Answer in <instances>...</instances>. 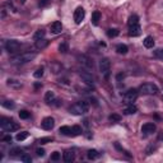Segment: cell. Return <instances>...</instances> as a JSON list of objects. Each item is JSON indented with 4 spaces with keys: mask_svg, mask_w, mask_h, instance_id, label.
I'll return each instance as SVG.
<instances>
[{
    "mask_svg": "<svg viewBox=\"0 0 163 163\" xmlns=\"http://www.w3.org/2000/svg\"><path fill=\"white\" fill-rule=\"evenodd\" d=\"M89 110V105L88 102L85 101H79V102H75L74 105L70 106L69 108V112L73 113L75 116H82V115H85Z\"/></svg>",
    "mask_w": 163,
    "mask_h": 163,
    "instance_id": "1",
    "label": "cell"
},
{
    "mask_svg": "<svg viewBox=\"0 0 163 163\" xmlns=\"http://www.w3.org/2000/svg\"><path fill=\"white\" fill-rule=\"evenodd\" d=\"M34 58H36V54L34 52H24V54H21V55L13 56L10 59V62L14 65H22V64H27V62L32 61Z\"/></svg>",
    "mask_w": 163,
    "mask_h": 163,
    "instance_id": "2",
    "label": "cell"
},
{
    "mask_svg": "<svg viewBox=\"0 0 163 163\" xmlns=\"http://www.w3.org/2000/svg\"><path fill=\"white\" fill-rule=\"evenodd\" d=\"M0 126L4 131H8V133H12V131H15V130L19 129V125L17 122H14L12 119H8V117H1L0 119Z\"/></svg>",
    "mask_w": 163,
    "mask_h": 163,
    "instance_id": "3",
    "label": "cell"
},
{
    "mask_svg": "<svg viewBox=\"0 0 163 163\" xmlns=\"http://www.w3.org/2000/svg\"><path fill=\"white\" fill-rule=\"evenodd\" d=\"M159 92L158 87L153 83H144L139 87V93L145 94V96H154Z\"/></svg>",
    "mask_w": 163,
    "mask_h": 163,
    "instance_id": "4",
    "label": "cell"
},
{
    "mask_svg": "<svg viewBox=\"0 0 163 163\" xmlns=\"http://www.w3.org/2000/svg\"><path fill=\"white\" fill-rule=\"evenodd\" d=\"M138 96H139V89L130 88L124 93V99L126 103H133L138 98Z\"/></svg>",
    "mask_w": 163,
    "mask_h": 163,
    "instance_id": "5",
    "label": "cell"
},
{
    "mask_svg": "<svg viewBox=\"0 0 163 163\" xmlns=\"http://www.w3.org/2000/svg\"><path fill=\"white\" fill-rule=\"evenodd\" d=\"M110 68H111V62L107 58H102L99 60V72L105 75L106 78L108 77V73H110Z\"/></svg>",
    "mask_w": 163,
    "mask_h": 163,
    "instance_id": "6",
    "label": "cell"
},
{
    "mask_svg": "<svg viewBox=\"0 0 163 163\" xmlns=\"http://www.w3.org/2000/svg\"><path fill=\"white\" fill-rule=\"evenodd\" d=\"M19 47H21V43L18 42L17 40H9V41H7V43H5V50H7L9 54L17 52V51L19 50Z\"/></svg>",
    "mask_w": 163,
    "mask_h": 163,
    "instance_id": "7",
    "label": "cell"
},
{
    "mask_svg": "<svg viewBox=\"0 0 163 163\" xmlns=\"http://www.w3.org/2000/svg\"><path fill=\"white\" fill-rule=\"evenodd\" d=\"M78 59H79V62L83 66H85L87 69H93V66H94V62L93 60H92L89 56H87V55H79L78 56Z\"/></svg>",
    "mask_w": 163,
    "mask_h": 163,
    "instance_id": "8",
    "label": "cell"
},
{
    "mask_svg": "<svg viewBox=\"0 0 163 163\" xmlns=\"http://www.w3.org/2000/svg\"><path fill=\"white\" fill-rule=\"evenodd\" d=\"M80 78H82V80L84 82L85 84H88V85H91V87H94V77L91 74V73H88V72H80Z\"/></svg>",
    "mask_w": 163,
    "mask_h": 163,
    "instance_id": "9",
    "label": "cell"
},
{
    "mask_svg": "<svg viewBox=\"0 0 163 163\" xmlns=\"http://www.w3.org/2000/svg\"><path fill=\"white\" fill-rule=\"evenodd\" d=\"M84 17H85V10L82 7H78L77 9L74 10V22L77 24H80L82 21L84 19Z\"/></svg>",
    "mask_w": 163,
    "mask_h": 163,
    "instance_id": "10",
    "label": "cell"
},
{
    "mask_svg": "<svg viewBox=\"0 0 163 163\" xmlns=\"http://www.w3.org/2000/svg\"><path fill=\"white\" fill-rule=\"evenodd\" d=\"M156 125L153 124V122H146V124H144L142 126V133L144 135H150L153 134L154 131H156Z\"/></svg>",
    "mask_w": 163,
    "mask_h": 163,
    "instance_id": "11",
    "label": "cell"
},
{
    "mask_svg": "<svg viewBox=\"0 0 163 163\" xmlns=\"http://www.w3.org/2000/svg\"><path fill=\"white\" fill-rule=\"evenodd\" d=\"M41 126L45 130H52L54 126H55V120L52 117H45L41 122Z\"/></svg>",
    "mask_w": 163,
    "mask_h": 163,
    "instance_id": "12",
    "label": "cell"
},
{
    "mask_svg": "<svg viewBox=\"0 0 163 163\" xmlns=\"http://www.w3.org/2000/svg\"><path fill=\"white\" fill-rule=\"evenodd\" d=\"M142 33V28L139 24H134V26H129V36L130 37H138Z\"/></svg>",
    "mask_w": 163,
    "mask_h": 163,
    "instance_id": "13",
    "label": "cell"
},
{
    "mask_svg": "<svg viewBox=\"0 0 163 163\" xmlns=\"http://www.w3.org/2000/svg\"><path fill=\"white\" fill-rule=\"evenodd\" d=\"M62 159L66 163H72L75 159V153L73 150H65L64 154H62Z\"/></svg>",
    "mask_w": 163,
    "mask_h": 163,
    "instance_id": "14",
    "label": "cell"
},
{
    "mask_svg": "<svg viewBox=\"0 0 163 163\" xmlns=\"http://www.w3.org/2000/svg\"><path fill=\"white\" fill-rule=\"evenodd\" d=\"M61 31H62V24H61V22L56 21V22H54V23L51 24V32H52L54 34L61 33Z\"/></svg>",
    "mask_w": 163,
    "mask_h": 163,
    "instance_id": "15",
    "label": "cell"
},
{
    "mask_svg": "<svg viewBox=\"0 0 163 163\" xmlns=\"http://www.w3.org/2000/svg\"><path fill=\"white\" fill-rule=\"evenodd\" d=\"M138 112V107L133 103H129V106L124 108V115H134V113Z\"/></svg>",
    "mask_w": 163,
    "mask_h": 163,
    "instance_id": "16",
    "label": "cell"
},
{
    "mask_svg": "<svg viewBox=\"0 0 163 163\" xmlns=\"http://www.w3.org/2000/svg\"><path fill=\"white\" fill-rule=\"evenodd\" d=\"M7 84L9 87H12V88H15V89H19L22 88V82L21 80H17V79H12V78H9V79L7 80Z\"/></svg>",
    "mask_w": 163,
    "mask_h": 163,
    "instance_id": "17",
    "label": "cell"
},
{
    "mask_svg": "<svg viewBox=\"0 0 163 163\" xmlns=\"http://www.w3.org/2000/svg\"><path fill=\"white\" fill-rule=\"evenodd\" d=\"M55 93L54 92H51V91H47L46 92V94H45V102L47 103V105H52V102L55 101Z\"/></svg>",
    "mask_w": 163,
    "mask_h": 163,
    "instance_id": "18",
    "label": "cell"
},
{
    "mask_svg": "<svg viewBox=\"0 0 163 163\" xmlns=\"http://www.w3.org/2000/svg\"><path fill=\"white\" fill-rule=\"evenodd\" d=\"M143 45H144V47H145V48H153V46H154L153 37H152V36H146L145 38H144V41H143Z\"/></svg>",
    "mask_w": 163,
    "mask_h": 163,
    "instance_id": "19",
    "label": "cell"
},
{
    "mask_svg": "<svg viewBox=\"0 0 163 163\" xmlns=\"http://www.w3.org/2000/svg\"><path fill=\"white\" fill-rule=\"evenodd\" d=\"M48 43H50V41H47L46 38L38 40V41H36V48H38V50H43V48H46L48 46Z\"/></svg>",
    "mask_w": 163,
    "mask_h": 163,
    "instance_id": "20",
    "label": "cell"
},
{
    "mask_svg": "<svg viewBox=\"0 0 163 163\" xmlns=\"http://www.w3.org/2000/svg\"><path fill=\"white\" fill-rule=\"evenodd\" d=\"M59 133L61 135H65V136H73V133H72V127L70 126H61L59 129Z\"/></svg>",
    "mask_w": 163,
    "mask_h": 163,
    "instance_id": "21",
    "label": "cell"
},
{
    "mask_svg": "<svg viewBox=\"0 0 163 163\" xmlns=\"http://www.w3.org/2000/svg\"><path fill=\"white\" fill-rule=\"evenodd\" d=\"M99 21H101V13L98 10H96V12L92 13V24L93 26H98Z\"/></svg>",
    "mask_w": 163,
    "mask_h": 163,
    "instance_id": "22",
    "label": "cell"
},
{
    "mask_svg": "<svg viewBox=\"0 0 163 163\" xmlns=\"http://www.w3.org/2000/svg\"><path fill=\"white\" fill-rule=\"evenodd\" d=\"M87 157H88V159H91V161H94V159H97L99 157V153L96 149H89L88 153H87Z\"/></svg>",
    "mask_w": 163,
    "mask_h": 163,
    "instance_id": "23",
    "label": "cell"
},
{
    "mask_svg": "<svg viewBox=\"0 0 163 163\" xmlns=\"http://www.w3.org/2000/svg\"><path fill=\"white\" fill-rule=\"evenodd\" d=\"M116 51H117V54H120V55H126L127 51H129V48H127L126 45L120 43V45H117V47H116Z\"/></svg>",
    "mask_w": 163,
    "mask_h": 163,
    "instance_id": "24",
    "label": "cell"
},
{
    "mask_svg": "<svg viewBox=\"0 0 163 163\" xmlns=\"http://www.w3.org/2000/svg\"><path fill=\"white\" fill-rule=\"evenodd\" d=\"M119 34H120V31H119L117 28H110L107 29V36L110 37V38H115V37H117Z\"/></svg>",
    "mask_w": 163,
    "mask_h": 163,
    "instance_id": "25",
    "label": "cell"
},
{
    "mask_svg": "<svg viewBox=\"0 0 163 163\" xmlns=\"http://www.w3.org/2000/svg\"><path fill=\"white\" fill-rule=\"evenodd\" d=\"M45 36H46V31H43V29H38V31L33 34V40L34 41L42 40V38H45Z\"/></svg>",
    "mask_w": 163,
    "mask_h": 163,
    "instance_id": "26",
    "label": "cell"
},
{
    "mask_svg": "<svg viewBox=\"0 0 163 163\" xmlns=\"http://www.w3.org/2000/svg\"><path fill=\"white\" fill-rule=\"evenodd\" d=\"M127 24L129 26H134V24H139V17L136 14H133L129 17V21H127Z\"/></svg>",
    "mask_w": 163,
    "mask_h": 163,
    "instance_id": "27",
    "label": "cell"
},
{
    "mask_svg": "<svg viewBox=\"0 0 163 163\" xmlns=\"http://www.w3.org/2000/svg\"><path fill=\"white\" fill-rule=\"evenodd\" d=\"M72 133H73V136H78V135H80L83 133V129L79 125H74V126H72Z\"/></svg>",
    "mask_w": 163,
    "mask_h": 163,
    "instance_id": "28",
    "label": "cell"
},
{
    "mask_svg": "<svg viewBox=\"0 0 163 163\" xmlns=\"http://www.w3.org/2000/svg\"><path fill=\"white\" fill-rule=\"evenodd\" d=\"M28 131H22V133H18L17 136H15V139H17V142H23V140H26L27 138H28Z\"/></svg>",
    "mask_w": 163,
    "mask_h": 163,
    "instance_id": "29",
    "label": "cell"
},
{
    "mask_svg": "<svg viewBox=\"0 0 163 163\" xmlns=\"http://www.w3.org/2000/svg\"><path fill=\"white\" fill-rule=\"evenodd\" d=\"M21 153H23V150H22L21 148H12L9 150V156L10 157H17V156H22Z\"/></svg>",
    "mask_w": 163,
    "mask_h": 163,
    "instance_id": "30",
    "label": "cell"
},
{
    "mask_svg": "<svg viewBox=\"0 0 163 163\" xmlns=\"http://www.w3.org/2000/svg\"><path fill=\"white\" fill-rule=\"evenodd\" d=\"M68 51H69V45H68L66 42H61L60 45H59V52L66 54Z\"/></svg>",
    "mask_w": 163,
    "mask_h": 163,
    "instance_id": "31",
    "label": "cell"
},
{
    "mask_svg": "<svg viewBox=\"0 0 163 163\" xmlns=\"http://www.w3.org/2000/svg\"><path fill=\"white\" fill-rule=\"evenodd\" d=\"M1 106L3 107H5V108H8V110H13V108L15 107V103L13 101H3Z\"/></svg>",
    "mask_w": 163,
    "mask_h": 163,
    "instance_id": "32",
    "label": "cell"
},
{
    "mask_svg": "<svg viewBox=\"0 0 163 163\" xmlns=\"http://www.w3.org/2000/svg\"><path fill=\"white\" fill-rule=\"evenodd\" d=\"M156 149H157V146L154 145V144H149L145 149V154L146 156H150V154H153L154 152H156Z\"/></svg>",
    "mask_w": 163,
    "mask_h": 163,
    "instance_id": "33",
    "label": "cell"
},
{
    "mask_svg": "<svg viewBox=\"0 0 163 163\" xmlns=\"http://www.w3.org/2000/svg\"><path fill=\"white\" fill-rule=\"evenodd\" d=\"M108 120L111 122H120L121 121V116L119 113H112V115L108 116Z\"/></svg>",
    "mask_w": 163,
    "mask_h": 163,
    "instance_id": "34",
    "label": "cell"
},
{
    "mask_svg": "<svg viewBox=\"0 0 163 163\" xmlns=\"http://www.w3.org/2000/svg\"><path fill=\"white\" fill-rule=\"evenodd\" d=\"M43 72H45V68H43V66L38 68V69H37L36 72L33 73V77H34V78H37V79H40V78H42V75H43Z\"/></svg>",
    "mask_w": 163,
    "mask_h": 163,
    "instance_id": "35",
    "label": "cell"
},
{
    "mask_svg": "<svg viewBox=\"0 0 163 163\" xmlns=\"http://www.w3.org/2000/svg\"><path fill=\"white\" fill-rule=\"evenodd\" d=\"M154 58L159 59V60H163V48H157V50L153 51Z\"/></svg>",
    "mask_w": 163,
    "mask_h": 163,
    "instance_id": "36",
    "label": "cell"
},
{
    "mask_svg": "<svg viewBox=\"0 0 163 163\" xmlns=\"http://www.w3.org/2000/svg\"><path fill=\"white\" fill-rule=\"evenodd\" d=\"M29 116H31V113L28 112V111L26 110H21L19 111V117L22 120H27V119H29Z\"/></svg>",
    "mask_w": 163,
    "mask_h": 163,
    "instance_id": "37",
    "label": "cell"
},
{
    "mask_svg": "<svg viewBox=\"0 0 163 163\" xmlns=\"http://www.w3.org/2000/svg\"><path fill=\"white\" fill-rule=\"evenodd\" d=\"M21 161L24 162V163H32V157L24 153V154H22L21 156Z\"/></svg>",
    "mask_w": 163,
    "mask_h": 163,
    "instance_id": "38",
    "label": "cell"
},
{
    "mask_svg": "<svg viewBox=\"0 0 163 163\" xmlns=\"http://www.w3.org/2000/svg\"><path fill=\"white\" fill-rule=\"evenodd\" d=\"M52 138L47 136V138H41V139H38V144H47V143H51L52 142Z\"/></svg>",
    "mask_w": 163,
    "mask_h": 163,
    "instance_id": "39",
    "label": "cell"
},
{
    "mask_svg": "<svg viewBox=\"0 0 163 163\" xmlns=\"http://www.w3.org/2000/svg\"><path fill=\"white\" fill-rule=\"evenodd\" d=\"M61 158V154L59 153V152H54L52 154H51V161H59V159Z\"/></svg>",
    "mask_w": 163,
    "mask_h": 163,
    "instance_id": "40",
    "label": "cell"
},
{
    "mask_svg": "<svg viewBox=\"0 0 163 163\" xmlns=\"http://www.w3.org/2000/svg\"><path fill=\"white\" fill-rule=\"evenodd\" d=\"M50 1H51V0H38V5H40L41 8L47 7V5L50 4Z\"/></svg>",
    "mask_w": 163,
    "mask_h": 163,
    "instance_id": "41",
    "label": "cell"
},
{
    "mask_svg": "<svg viewBox=\"0 0 163 163\" xmlns=\"http://www.w3.org/2000/svg\"><path fill=\"white\" fill-rule=\"evenodd\" d=\"M12 136L10 135H7V136H3L1 138V142H4V143H12Z\"/></svg>",
    "mask_w": 163,
    "mask_h": 163,
    "instance_id": "42",
    "label": "cell"
},
{
    "mask_svg": "<svg viewBox=\"0 0 163 163\" xmlns=\"http://www.w3.org/2000/svg\"><path fill=\"white\" fill-rule=\"evenodd\" d=\"M36 153H37V156H38V157H45V153H46V152H45V149L38 148V149L36 150Z\"/></svg>",
    "mask_w": 163,
    "mask_h": 163,
    "instance_id": "43",
    "label": "cell"
},
{
    "mask_svg": "<svg viewBox=\"0 0 163 163\" xmlns=\"http://www.w3.org/2000/svg\"><path fill=\"white\" fill-rule=\"evenodd\" d=\"M5 5H7V7L9 8V9H12V12H14V13L17 12V9H15V7H14V5H13V3H12V1H8Z\"/></svg>",
    "mask_w": 163,
    "mask_h": 163,
    "instance_id": "44",
    "label": "cell"
},
{
    "mask_svg": "<svg viewBox=\"0 0 163 163\" xmlns=\"http://www.w3.org/2000/svg\"><path fill=\"white\" fill-rule=\"evenodd\" d=\"M59 69H60V65H58V64H54V68H52V73H59Z\"/></svg>",
    "mask_w": 163,
    "mask_h": 163,
    "instance_id": "45",
    "label": "cell"
},
{
    "mask_svg": "<svg viewBox=\"0 0 163 163\" xmlns=\"http://www.w3.org/2000/svg\"><path fill=\"white\" fill-rule=\"evenodd\" d=\"M5 15H7V10H5V9H3V10H1V19H4V18H5Z\"/></svg>",
    "mask_w": 163,
    "mask_h": 163,
    "instance_id": "46",
    "label": "cell"
},
{
    "mask_svg": "<svg viewBox=\"0 0 163 163\" xmlns=\"http://www.w3.org/2000/svg\"><path fill=\"white\" fill-rule=\"evenodd\" d=\"M124 77H125L124 74H119V75H117V82H120L121 79H124Z\"/></svg>",
    "mask_w": 163,
    "mask_h": 163,
    "instance_id": "47",
    "label": "cell"
},
{
    "mask_svg": "<svg viewBox=\"0 0 163 163\" xmlns=\"http://www.w3.org/2000/svg\"><path fill=\"white\" fill-rule=\"evenodd\" d=\"M41 85H42V84H40V83H36V84H34V87H36V88H38V87H41Z\"/></svg>",
    "mask_w": 163,
    "mask_h": 163,
    "instance_id": "48",
    "label": "cell"
},
{
    "mask_svg": "<svg viewBox=\"0 0 163 163\" xmlns=\"http://www.w3.org/2000/svg\"><path fill=\"white\" fill-rule=\"evenodd\" d=\"M159 140H163V135H162V134L159 135Z\"/></svg>",
    "mask_w": 163,
    "mask_h": 163,
    "instance_id": "49",
    "label": "cell"
},
{
    "mask_svg": "<svg viewBox=\"0 0 163 163\" xmlns=\"http://www.w3.org/2000/svg\"><path fill=\"white\" fill-rule=\"evenodd\" d=\"M21 3H22V4H24V3H26V0H21Z\"/></svg>",
    "mask_w": 163,
    "mask_h": 163,
    "instance_id": "50",
    "label": "cell"
}]
</instances>
